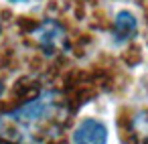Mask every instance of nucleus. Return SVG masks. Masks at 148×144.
I'll use <instances>...</instances> for the list:
<instances>
[{
  "label": "nucleus",
  "mask_w": 148,
  "mask_h": 144,
  "mask_svg": "<svg viewBox=\"0 0 148 144\" xmlns=\"http://www.w3.org/2000/svg\"><path fill=\"white\" fill-rule=\"evenodd\" d=\"M35 41L39 43V47L49 53V55H55V51H59L65 43V31L59 23L55 21H45L35 33H33Z\"/></svg>",
  "instance_id": "2"
},
{
  "label": "nucleus",
  "mask_w": 148,
  "mask_h": 144,
  "mask_svg": "<svg viewBox=\"0 0 148 144\" xmlns=\"http://www.w3.org/2000/svg\"><path fill=\"white\" fill-rule=\"evenodd\" d=\"M73 142H89V144H101L108 140V128L103 122L95 120V118H87L83 122H79V126L73 130L71 136Z\"/></svg>",
  "instance_id": "3"
},
{
  "label": "nucleus",
  "mask_w": 148,
  "mask_h": 144,
  "mask_svg": "<svg viewBox=\"0 0 148 144\" xmlns=\"http://www.w3.org/2000/svg\"><path fill=\"white\" fill-rule=\"evenodd\" d=\"M2 93H4V83L0 81V97H2Z\"/></svg>",
  "instance_id": "5"
},
{
  "label": "nucleus",
  "mask_w": 148,
  "mask_h": 144,
  "mask_svg": "<svg viewBox=\"0 0 148 144\" xmlns=\"http://www.w3.org/2000/svg\"><path fill=\"white\" fill-rule=\"evenodd\" d=\"M65 108L57 91H43L25 106L0 114V138L16 142H39L57 136L65 122Z\"/></svg>",
  "instance_id": "1"
},
{
  "label": "nucleus",
  "mask_w": 148,
  "mask_h": 144,
  "mask_svg": "<svg viewBox=\"0 0 148 144\" xmlns=\"http://www.w3.org/2000/svg\"><path fill=\"white\" fill-rule=\"evenodd\" d=\"M136 31H138V21H136V16L132 12L122 10V12L116 14V19H114V35H116L118 41L132 39L136 35Z\"/></svg>",
  "instance_id": "4"
},
{
  "label": "nucleus",
  "mask_w": 148,
  "mask_h": 144,
  "mask_svg": "<svg viewBox=\"0 0 148 144\" xmlns=\"http://www.w3.org/2000/svg\"><path fill=\"white\" fill-rule=\"evenodd\" d=\"M8 2H12V4H18V2H27V0H8Z\"/></svg>",
  "instance_id": "6"
}]
</instances>
